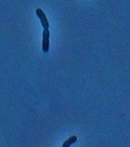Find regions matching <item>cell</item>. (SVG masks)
<instances>
[{"mask_svg": "<svg viewBox=\"0 0 130 147\" xmlns=\"http://www.w3.org/2000/svg\"><path fill=\"white\" fill-rule=\"evenodd\" d=\"M76 140H77V136H70V138H68L63 144L66 147H70V145H72V144H74V142H76Z\"/></svg>", "mask_w": 130, "mask_h": 147, "instance_id": "3957f363", "label": "cell"}, {"mask_svg": "<svg viewBox=\"0 0 130 147\" xmlns=\"http://www.w3.org/2000/svg\"><path fill=\"white\" fill-rule=\"evenodd\" d=\"M43 39H42V51L44 52V53H47V52L49 51V44H50V42H49V38H50V32H49V30H43Z\"/></svg>", "mask_w": 130, "mask_h": 147, "instance_id": "6da1fadb", "label": "cell"}, {"mask_svg": "<svg viewBox=\"0 0 130 147\" xmlns=\"http://www.w3.org/2000/svg\"><path fill=\"white\" fill-rule=\"evenodd\" d=\"M62 147H66L65 145H64V144H63V145H62Z\"/></svg>", "mask_w": 130, "mask_h": 147, "instance_id": "277c9868", "label": "cell"}, {"mask_svg": "<svg viewBox=\"0 0 130 147\" xmlns=\"http://www.w3.org/2000/svg\"><path fill=\"white\" fill-rule=\"evenodd\" d=\"M36 15H37V17L39 18V21L41 22V25H42V27L44 28V30L45 28H47L48 30L49 28V22H48V20H47V17H46V15L44 14V12L41 10V9H36Z\"/></svg>", "mask_w": 130, "mask_h": 147, "instance_id": "7a4b0ae2", "label": "cell"}]
</instances>
